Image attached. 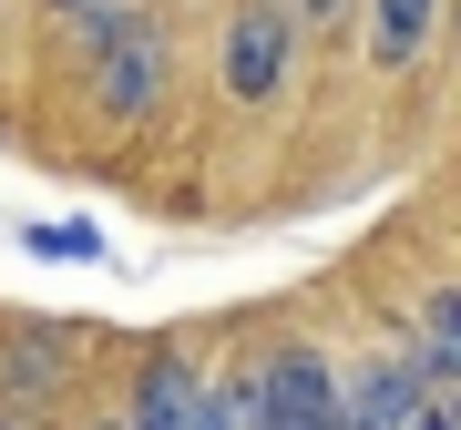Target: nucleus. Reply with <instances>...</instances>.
<instances>
[{
  "label": "nucleus",
  "instance_id": "f257e3e1",
  "mask_svg": "<svg viewBox=\"0 0 461 430\" xmlns=\"http://www.w3.org/2000/svg\"><path fill=\"white\" fill-rule=\"evenodd\" d=\"M257 430H339V380L308 359V348L257 380Z\"/></svg>",
  "mask_w": 461,
  "mask_h": 430
},
{
  "label": "nucleus",
  "instance_id": "f03ea898",
  "mask_svg": "<svg viewBox=\"0 0 461 430\" xmlns=\"http://www.w3.org/2000/svg\"><path fill=\"white\" fill-rule=\"evenodd\" d=\"M165 83V41L144 21H103V113H144Z\"/></svg>",
  "mask_w": 461,
  "mask_h": 430
},
{
  "label": "nucleus",
  "instance_id": "7ed1b4c3",
  "mask_svg": "<svg viewBox=\"0 0 461 430\" xmlns=\"http://www.w3.org/2000/svg\"><path fill=\"white\" fill-rule=\"evenodd\" d=\"M287 31H297V21L277 11V0H257V11L236 21V41H226V83L247 93V103H267V93L287 83Z\"/></svg>",
  "mask_w": 461,
  "mask_h": 430
},
{
  "label": "nucleus",
  "instance_id": "20e7f679",
  "mask_svg": "<svg viewBox=\"0 0 461 430\" xmlns=\"http://www.w3.org/2000/svg\"><path fill=\"white\" fill-rule=\"evenodd\" d=\"M411 410H420L411 369H369L359 390H339V430H411Z\"/></svg>",
  "mask_w": 461,
  "mask_h": 430
},
{
  "label": "nucleus",
  "instance_id": "39448f33",
  "mask_svg": "<svg viewBox=\"0 0 461 430\" xmlns=\"http://www.w3.org/2000/svg\"><path fill=\"white\" fill-rule=\"evenodd\" d=\"M185 410H195V380L165 359V369H144V399H133L123 430H185Z\"/></svg>",
  "mask_w": 461,
  "mask_h": 430
},
{
  "label": "nucleus",
  "instance_id": "423d86ee",
  "mask_svg": "<svg viewBox=\"0 0 461 430\" xmlns=\"http://www.w3.org/2000/svg\"><path fill=\"white\" fill-rule=\"evenodd\" d=\"M430 11H441V0H379V62H411L420 31H430Z\"/></svg>",
  "mask_w": 461,
  "mask_h": 430
},
{
  "label": "nucleus",
  "instance_id": "0eeeda50",
  "mask_svg": "<svg viewBox=\"0 0 461 430\" xmlns=\"http://www.w3.org/2000/svg\"><path fill=\"white\" fill-rule=\"evenodd\" d=\"M185 430H226V399H205V390H195V410H185Z\"/></svg>",
  "mask_w": 461,
  "mask_h": 430
},
{
  "label": "nucleus",
  "instance_id": "6e6552de",
  "mask_svg": "<svg viewBox=\"0 0 461 430\" xmlns=\"http://www.w3.org/2000/svg\"><path fill=\"white\" fill-rule=\"evenodd\" d=\"M277 11H287V21H329L339 0H277Z\"/></svg>",
  "mask_w": 461,
  "mask_h": 430
},
{
  "label": "nucleus",
  "instance_id": "1a4fd4ad",
  "mask_svg": "<svg viewBox=\"0 0 461 430\" xmlns=\"http://www.w3.org/2000/svg\"><path fill=\"white\" fill-rule=\"evenodd\" d=\"M411 430H441V420H430V410H411Z\"/></svg>",
  "mask_w": 461,
  "mask_h": 430
},
{
  "label": "nucleus",
  "instance_id": "9d476101",
  "mask_svg": "<svg viewBox=\"0 0 461 430\" xmlns=\"http://www.w3.org/2000/svg\"><path fill=\"white\" fill-rule=\"evenodd\" d=\"M62 11H103V0H62Z\"/></svg>",
  "mask_w": 461,
  "mask_h": 430
},
{
  "label": "nucleus",
  "instance_id": "9b49d317",
  "mask_svg": "<svg viewBox=\"0 0 461 430\" xmlns=\"http://www.w3.org/2000/svg\"><path fill=\"white\" fill-rule=\"evenodd\" d=\"M103 430H123V420H103Z\"/></svg>",
  "mask_w": 461,
  "mask_h": 430
},
{
  "label": "nucleus",
  "instance_id": "f8f14e48",
  "mask_svg": "<svg viewBox=\"0 0 461 430\" xmlns=\"http://www.w3.org/2000/svg\"><path fill=\"white\" fill-rule=\"evenodd\" d=\"M0 430H11V420H0Z\"/></svg>",
  "mask_w": 461,
  "mask_h": 430
}]
</instances>
